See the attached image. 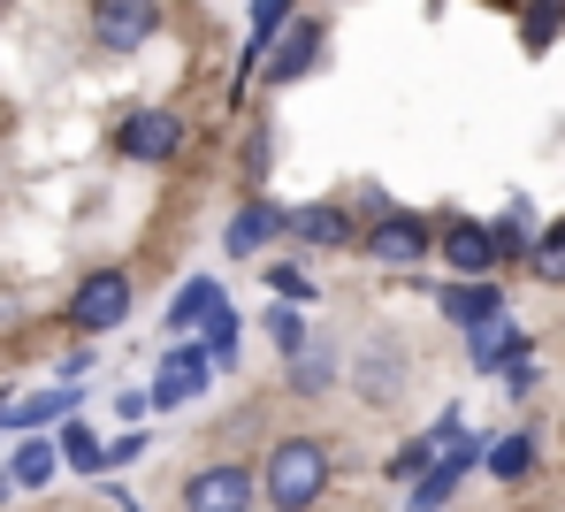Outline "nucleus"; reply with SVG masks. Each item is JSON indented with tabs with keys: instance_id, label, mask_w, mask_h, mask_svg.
<instances>
[{
	"instance_id": "1",
	"label": "nucleus",
	"mask_w": 565,
	"mask_h": 512,
	"mask_svg": "<svg viewBox=\"0 0 565 512\" xmlns=\"http://www.w3.org/2000/svg\"><path fill=\"white\" fill-rule=\"evenodd\" d=\"M329 474H337L329 444L306 436V428H290V436L268 444V459H260V505L268 512H313L329 498Z\"/></svg>"
},
{
	"instance_id": "2",
	"label": "nucleus",
	"mask_w": 565,
	"mask_h": 512,
	"mask_svg": "<svg viewBox=\"0 0 565 512\" xmlns=\"http://www.w3.org/2000/svg\"><path fill=\"white\" fill-rule=\"evenodd\" d=\"M130 307H138V276L115 268V260H99V268H85V276L70 284V329H77L85 344H99L107 329H122Z\"/></svg>"
},
{
	"instance_id": "3",
	"label": "nucleus",
	"mask_w": 565,
	"mask_h": 512,
	"mask_svg": "<svg viewBox=\"0 0 565 512\" xmlns=\"http://www.w3.org/2000/svg\"><path fill=\"white\" fill-rule=\"evenodd\" d=\"M360 253L382 260V268H420L428 253H436V222L428 214H413V206H390L382 200L367 222H360Z\"/></svg>"
},
{
	"instance_id": "4",
	"label": "nucleus",
	"mask_w": 565,
	"mask_h": 512,
	"mask_svg": "<svg viewBox=\"0 0 565 512\" xmlns=\"http://www.w3.org/2000/svg\"><path fill=\"white\" fill-rule=\"evenodd\" d=\"M184 138H191V122L177 115V107H130L122 122H115V153L130 161V169H169L177 153H184Z\"/></svg>"
},
{
	"instance_id": "5",
	"label": "nucleus",
	"mask_w": 565,
	"mask_h": 512,
	"mask_svg": "<svg viewBox=\"0 0 565 512\" xmlns=\"http://www.w3.org/2000/svg\"><path fill=\"white\" fill-rule=\"evenodd\" d=\"M161 0H85V31L99 54H146L161 39Z\"/></svg>"
},
{
	"instance_id": "6",
	"label": "nucleus",
	"mask_w": 565,
	"mask_h": 512,
	"mask_svg": "<svg viewBox=\"0 0 565 512\" xmlns=\"http://www.w3.org/2000/svg\"><path fill=\"white\" fill-rule=\"evenodd\" d=\"M177 505L184 512H253L260 505V474H253L245 459H206V467L184 474Z\"/></svg>"
},
{
	"instance_id": "7",
	"label": "nucleus",
	"mask_w": 565,
	"mask_h": 512,
	"mask_svg": "<svg viewBox=\"0 0 565 512\" xmlns=\"http://www.w3.org/2000/svg\"><path fill=\"white\" fill-rule=\"evenodd\" d=\"M321 54H329V23H282L276 39H268V54H260V85H298V77H313L321 70Z\"/></svg>"
},
{
	"instance_id": "8",
	"label": "nucleus",
	"mask_w": 565,
	"mask_h": 512,
	"mask_svg": "<svg viewBox=\"0 0 565 512\" xmlns=\"http://www.w3.org/2000/svg\"><path fill=\"white\" fill-rule=\"evenodd\" d=\"M473 459H481V444H473L467 428H459V436H451V444H444V451H436V459L413 474V498H405V512H444V505H451V490L467 482Z\"/></svg>"
},
{
	"instance_id": "9",
	"label": "nucleus",
	"mask_w": 565,
	"mask_h": 512,
	"mask_svg": "<svg viewBox=\"0 0 565 512\" xmlns=\"http://www.w3.org/2000/svg\"><path fill=\"white\" fill-rule=\"evenodd\" d=\"M282 237H298L306 253H352L360 245V214L344 200H306V206H290V230Z\"/></svg>"
},
{
	"instance_id": "10",
	"label": "nucleus",
	"mask_w": 565,
	"mask_h": 512,
	"mask_svg": "<svg viewBox=\"0 0 565 512\" xmlns=\"http://www.w3.org/2000/svg\"><path fill=\"white\" fill-rule=\"evenodd\" d=\"M206 383H214V352H206L199 337H191V344H184V337H177V352H169V360L153 367V391H146V398H153V406H161V413H177V406H184V398H199Z\"/></svg>"
},
{
	"instance_id": "11",
	"label": "nucleus",
	"mask_w": 565,
	"mask_h": 512,
	"mask_svg": "<svg viewBox=\"0 0 565 512\" xmlns=\"http://www.w3.org/2000/svg\"><path fill=\"white\" fill-rule=\"evenodd\" d=\"M282 230H290V214H282L268 192H253V200L222 222V253H230V260H253V253H268V245H276Z\"/></svg>"
},
{
	"instance_id": "12",
	"label": "nucleus",
	"mask_w": 565,
	"mask_h": 512,
	"mask_svg": "<svg viewBox=\"0 0 565 512\" xmlns=\"http://www.w3.org/2000/svg\"><path fill=\"white\" fill-rule=\"evenodd\" d=\"M436 253H444V268H451V276H497V268H504V260H497L489 222H473V214H451V222L436 230Z\"/></svg>"
},
{
	"instance_id": "13",
	"label": "nucleus",
	"mask_w": 565,
	"mask_h": 512,
	"mask_svg": "<svg viewBox=\"0 0 565 512\" xmlns=\"http://www.w3.org/2000/svg\"><path fill=\"white\" fill-rule=\"evenodd\" d=\"M436 313H444L451 329H473V321L504 313V291H497V276H451V284L436 291Z\"/></svg>"
},
{
	"instance_id": "14",
	"label": "nucleus",
	"mask_w": 565,
	"mask_h": 512,
	"mask_svg": "<svg viewBox=\"0 0 565 512\" xmlns=\"http://www.w3.org/2000/svg\"><path fill=\"white\" fill-rule=\"evenodd\" d=\"M467 352H473L481 375H504L512 360H527V337L512 329V313H489V321H473V329H467Z\"/></svg>"
},
{
	"instance_id": "15",
	"label": "nucleus",
	"mask_w": 565,
	"mask_h": 512,
	"mask_svg": "<svg viewBox=\"0 0 565 512\" xmlns=\"http://www.w3.org/2000/svg\"><path fill=\"white\" fill-rule=\"evenodd\" d=\"M70 413H77V383H54V391H39V398H8V391H0V428H15V436L54 428V420H70Z\"/></svg>"
},
{
	"instance_id": "16",
	"label": "nucleus",
	"mask_w": 565,
	"mask_h": 512,
	"mask_svg": "<svg viewBox=\"0 0 565 512\" xmlns=\"http://www.w3.org/2000/svg\"><path fill=\"white\" fill-rule=\"evenodd\" d=\"M54 474H62V451H54L46 436H23V444L8 451V467H0V482H8L15 498H39Z\"/></svg>"
},
{
	"instance_id": "17",
	"label": "nucleus",
	"mask_w": 565,
	"mask_h": 512,
	"mask_svg": "<svg viewBox=\"0 0 565 512\" xmlns=\"http://www.w3.org/2000/svg\"><path fill=\"white\" fill-rule=\"evenodd\" d=\"M214 307H222V284H214V276H191L184 291L169 299V313H161V321H169V337H191V329H199Z\"/></svg>"
},
{
	"instance_id": "18",
	"label": "nucleus",
	"mask_w": 565,
	"mask_h": 512,
	"mask_svg": "<svg viewBox=\"0 0 565 512\" xmlns=\"http://www.w3.org/2000/svg\"><path fill=\"white\" fill-rule=\"evenodd\" d=\"M397 367H405V352H397V344H382V352H360V367H352V375H360V391H367V398L390 406V398L405 391V375H397Z\"/></svg>"
},
{
	"instance_id": "19",
	"label": "nucleus",
	"mask_w": 565,
	"mask_h": 512,
	"mask_svg": "<svg viewBox=\"0 0 565 512\" xmlns=\"http://www.w3.org/2000/svg\"><path fill=\"white\" fill-rule=\"evenodd\" d=\"M520 260H527L543 284H558V291H565V214H558V222H543V230L527 237V253H520Z\"/></svg>"
},
{
	"instance_id": "20",
	"label": "nucleus",
	"mask_w": 565,
	"mask_h": 512,
	"mask_svg": "<svg viewBox=\"0 0 565 512\" xmlns=\"http://www.w3.org/2000/svg\"><path fill=\"white\" fill-rule=\"evenodd\" d=\"M489 474H497V482H527V474H535V436H527V428L497 436V444H489Z\"/></svg>"
},
{
	"instance_id": "21",
	"label": "nucleus",
	"mask_w": 565,
	"mask_h": 512,
	"mask_svg": "<svg viewBox=\"0 0 565 512\" xmlns=\"http://www.w3.org/2000/svg\"><path fill=\"white\" fill-rule=\"evenodd\" d=\"M290 8H298V0H253V39H245V77L260 70V54H268V39H276L282 23H290Z\"/></svg>"
},
{
	"instance_id": "22",
	"label": "nucleus",
	"mask_w": 565,
	"mask_h": 512,
	"mask_svg": "<svg viewBox=\"0 0 565 512\" xmlns=\"http://www.w3.org/2000/svg\"><path fill=\"white\" fill-rule=\"evenodd\" d=\"M54 451L70 459V474H107V459H99V436L85 428V420H77V413H70V428L54 436Z\"/></svg>"
},
{
	"instance_id": "23",
	"label": "nucleus",
	"mask_w": 565,
	"mask_h": 512,
	"mask_svg": "<svg viewBox=\"0 0 565 512\" xmlns=\"http://www.w3.org/2000/svg\"><path fill=\"white\" fill-rule=\"evenodd\" d=\"M199 344L214 352V367H230V352H237V307H230V299H222V307L199 321Z\"/></svg>"
},
{
	"instance_id": "24",
	"label": "nucleus",
	"mask_w": 565,
	"mask_h": 512,
	"mask_svg": "<svg viewBox=\"0 0 565 512\" xmlns=\"http://www.w3.org/2000/svg\"><path fill=\"white\" fill-rule=\"evenodd\" d=\"M306 337H313V329H306V307H290V299H276V307H268V344H276L282 360H290V352H298Z\"/></svg>"
},
{
	"instance_id": "25",
	"label": "nucleus",
	"mask_w": 565,
	"mask_h": 512,
	"mask_svg": "<svg viewBox=\"0 0 565 512\" xmlns=\"http://www.w3.org/2000/svg\"><path fill=\"white\" fill-rule=\"evenodd\" d=\"M489 237H497V260H520L527 253V200L504 206V222H489Z\"/></svg>"
},
{
	"instance_id": "26",
	"label": "nucleus",
	"mask_w": 565,
	"mask_h": 512,
	"mask_svg": "<svg viewBox=\"0 0 565 512\" xmlns=\"http://www.w3.org/2000/svg\"><path fill=\"white\" fill-rule=\"evenodd\" d=\"M268 284H276V299H290V307H313V276H306V268L276 260V268H268Z\"/></svg>"
},
{
	"instance_id": "27",
	"label": "nucleus",
	"mask_w": 565,
	"mask_h": 512,
	"mask_svg": "<svg viewBox=\"0 0 565 512\" xmlns=\"http://www.w3.org/2000/svg\"><path fill=\"white\" fill-rule=\"evenodd\" d=\"M535 15H527V46H551V31L565 23V0H527Z\"/></svg>"
},
{
	"instance_id": "28",
	"label": "nucleus",
	"mask_w": 565,
	"mask_h": 512,
	"mask_svg": "<svg viewBox=\"0 0 565 512\" xmlns=\"http://www.w3.org/2000/svg\"><path fill=\"white\" fill-rule=\"evenodd\" d=\"M146 444H153V436H138V428H130V436L99 444V459H107V467H130V459H146Z\"/></svg>"
},
{
	"instance_id": "29",
	"label": "nucleus",
	"mask_w": 565,
	"mask_h": 512,
	"mask_svg": "<svg viewBox=\"0 0 565 512\" xmlns=\"http://www.w3.org/2000/svg\"><path fill=\"white\" fill-rule=\"evenodd\" d=\"M107 498H115V512H138V505H130V490H107Z\"/></svg>"
},
{
	"instance_id": "30",
	"label": "nucleus",
	"mask_w": 565,
	"mask_h": 512,
	"mask_svg": "<svg viewBox=\"0 0 565 512\" xmlns=\"http://www.w3.org/2000/svg\"><path fill=\"white\" fill-rule=\"evenodd\" d=\"M0 8H8V0H0Z\"/></svg>"
}]
</instances>
